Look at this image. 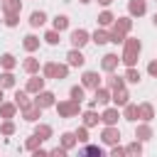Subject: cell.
<instances>
[{"instance_id":"cell-1","label":"cell","mask_w":157,"mask_h":157,"mask_svg":"<svg viewBox=\"0 0 157 157\" xmlns=\"http://www.w3.org/2000/svg\"><path fill=\"white\" fill-rule=\"evenodd\" d=\"M140 52H142V42H140L137 37H125L120 61H123L125 66H135V64H137V59H140Z\"/></svg>"},{"instance_id":"cell-2","label":"cell","mask_w":157,"mask_h":157,"mask_svg":"<svg viewBox=\"0 0 157 157\" xmlns=\"http://www.w3.org/2000/svg\"><path fill=\"white\" fill-rule=\"evenodd\" d=\"M130 29H132V17H130V15L115 17V22L110 25V42H113V44H123L125 37L130 34Z\"/></svg>"},{"instance_id":"cell-3","label":"cell","mask_w":157,"mask_h":157,"mask_svg":"<svg viewBox=\"0 0 157 157\" xmlns=\"http://www.w3.org/2000/svg\"><path fill=\"white\" fill-rule=\"evenodd\" d=\"M56 113H59V118H78L81 115V103L78 101H56Z\"/></svg>"},{"instance_id":"cell-4","label":"cell","mask_w":157,"mask_h":157,"mask_svg":"<svg viewBox=\"0 0 157 157\" xmlns=\"http://www.w3.org/2000/svg\"><path fill=\"white\" fill-rule=\"evenodd\" d=\"M110 98H113V91H110L108 86H98V88L93 91V98H91L88 108H96V105H108V103H110Z\"/></svg>"},{"instance_id":"cell-5","label":"cell","mask_w":157,"mask_h":157,"mask_svg":"<svg viewBox=\"0 0 157 157\" xmlns=\"http://www.w3.org/2000/svg\"><path fill=\"white\" fill-rule=\"evenodd\" d=\"M69 42H71V47H76V49H83V47L91 42V32H88V29H83V27H78V29H71V34H69Z\"/></svg>"},{"instance_id":"cell-6","label":"cell","mask_w":157,"mask_h":157,"mask_svg":"<svg viewBox=\"0 0 157 157\" xmlns=\"http://www.w3.org/2000/svg\"><path fill=\"white\" fill-rule=\"evenodd\" d=\"M32 101H34V105H39L42 110H44V108H54V105H56V96H54L52 91H47V88H44V91H39V93H34V98H32Z\"/></svg>"},{"instance_id":"cell-7","label":"cell","mask_w":157,"mask_h":157,"mask_svg":"<svg viewBox=\"0 0 157 157\" xmlns=\"http://www.w3.org/2000/svg\"><path fill=\"white\" fill-rule=\"evenodd\" d=\"M101 142L103 145H118L120 142V130H118V125H105L103 130H101Z\"/></svg>"},{"instance_id":"cell-8","label":"cell","mask_w":157,"mask_h":157,"mask_svg":"<svg viewBox=\"0 0 157 157\" xmlns=\"http://www.w3.org/2000/svg\"><path fill=\"white\" fill-rule=\"evenodd\" d=\"M118 118H123L118 105H105V110L101 113V123L103 125H118Z\"/></svg>"},{"instance_id":"cell-9","label":"cell","mask_w":157,"mask_h":157,"mask_svg":"<svg viewBox=\"0 0 157 157\" xmlns=\"http://www.w3.org/2000/svg\"><path fill=\"white\" fill-rule=\"evenodd\" d=\"M66 64H69V66H74V69H81V66L86 64L83 52H81V49H76V47H71V49L66 52Z\"/></svg>"},{"instance_id":"cell-10","label":"cell","mask_w":157,"mask_h":157,"mask_svg":"<svg viewBox=\"0 0 157 157\" xmlns=\"http://www.w3.org/2000/svg\"><path fill=\"white\" fill-rule=\"evenodd\" d=\"M44 83H47V78L44 76H39V74H32L29 78H27V83H25V88L34 96V93H39V91H44Z\"/></svg>"},{"instance_id":"cell-11","label":"cell","mask_w":157,"mask_h":157,"mask_svg":"<svg viewBox=\"0 0 157 157\" xmlns=\"http://www.w3.org/2000/svg\"><path fill=\"white\" fill-rule=\"evenodd\" d=\"M147 12V0H128V15L135 20V17H142Z\"/></svg>"},{"instance_id":"cell-12","label":"cell","mask_w":157,"mask_h":157,"mask_svg":"<svg viewBox=\"0 0 157 157\" xmlns=\"http://www.w3.org/2000/svg\"><path fill=\"white\" fill-rule=\"evenodd\" d=\"M118 64H120V56H118V54H113V52L103 54V59H101V69H103L105 74L115 71V69H118Z\"/></svg>"},{"instance_id":"cell-13","label":"cell","mask_w":157,"mask_h":157,"mask_svg":"<svg viewBox=\"0 0 157 157\" xmlns=\"http://www.w3.org/2000/svg\"><path fill=\"white\" fill-rule=\"evenodd\" d=\"M81 83H83L86 88H91V91H96L98 86H103V83H101V74H98V71H83Z\"/></svg>"},{"instance_id":"cell-14","label":"cell","mask_w":157,"mask_h":157,"mask_svg":"<svg viewBox=\"0 0 157 157\" xmlns=\"http://www.w3.org/2000/svg\"><path fill=\"white\" fill-rule=\"evenodd\" d=\"M135 137H137V140H142V142H150V140L155 137V130H152V125L140 120V125L135 128Z\"/></svg>"},{"instance_id":"cell-15","label":"cell","mask_w":157,"mask_h":157,"mask_svg":"<svg viewBox=\"0 0 157 157\" xmlns=\"http://www.w3.org/2000/svg\"><path fill=\"white\" fill-rule=\"evenodd\" d=\"M91 42L98 44V47L108 44V42H110V29H105V27H96V32H91Z\"/></svg>"},{"instance_id":"cell-16","label":"cell","mask_w":157,"mask_h":157,"mask_svg":"<svg viewBox=\"0 0 157 157\" xmlns=\"http://www.w3.org/2000/svg\"><path fill=\"white\" fill-rule=\"evenodd\" d=\"M110 103H113V105H118V108L128 105V103H130V93H128V88H125V86H123V88H115V91H113Z\"/></svg>"},{"instance_id":"cell-17","label":"cell","mask_w":157,"mask_h":157,"mask_svg":"<svg viewBox=\"0 0 157 157\" xmlns=\"http://www.w3.org/2000/svg\"><path fill=\"white\" fill-rule=\"evenodd\" d=\"M29 96H32V93H29L27 88H22V91H15V96H12V98H15V103H17V108H20V110H25V108H29V105L34 103Z\"/></svg>"},{"instance_id":"cell-18","label":"cell","mask_w":157,"mask_h":157,"mask_svg":"<svg viewBox=\"0 0 157 157\" xmlns=\"http://www.w3.org/2000/svg\"><path fill=\"white\" fill-rule=\"evenodd\" d=\"M78 118H81V123H83L86 128H96V125L101 123V115H98L93 108H88V110H81V115H78Z\"/></svg>"},{"instance_id":"cell-19","label":"cell","mask_w":157,"mask_h":157,"mask_svg":"<svg viewBox=\"0 0 157 157\" xmlns=\"http://www.w3.org/2000/svg\"><path fill=\"white\" fill-rule=\"evenodd\" d=\"M123 118L128 120V123H137L140 120V108H137V103H128V105H123Z\"/></svg>"},{"instance_id":"cell-20","label":"cell","mask_w":157,"mask_h":157,"mask_svg":"<svg viewBox=\"0 0 157 157\" xmlns=\"http://www.w3.org/2000/svg\"><path fill=\"white\" fill-rule=\"evenodd\" d=\"M39 69H42V66H39V59H37V56H32V54H29V56L22 61V71H25L27 76H32V74H39Z\"/></svg>"},{"instance_id":"cell-21","label":"cell","mask_w":157,"mask_h":157,"mask_svg":"<svg viewBox=\"0 0 157 157\" xmlns=\"http://www.w3.org/2000/svg\"><path fill=\"white\" fill-rule=\"evenodd\" d=\"M22 113V118L27 120V123H39V118H42V108L39 105H29V108H25V110H20Z\"/></svg>"},{"instance_id":"cell-22","label":"cell","mask_w":157,"mask_h":157,"mask_svg":"<svg viewBox=\"0 0 157 157\" xmlns=\"http://www.w3.org/2000/svg\"><path fill=\"white\" fill-rule=\"evenodd\" d=\"M39 44H42V39H39L37 34H27V37L22 39V49L29 52V54H34V52L39 49Z\"/></svg>"},{"instance_id":"cell-23","label":"cell","mask_w":157,"mask_h":157,"mask_svg":"<svg viewBox=\"0 0 157 157\" xmlns=\"http://www.w3.org/2000/svg\"><path fill=\"white\" fill-rule=\"evenodd\" d=\"M125 83H128V81H125V76H118L115 71H110V74H108V78H105V86H108L110 91H115V88H123Z\"/></svg>"},{"instance_id":"cell-24","label":"cell","mask_w":157,"mask_h":157,"mask_svg":"<svg viewBox=\"0 0 157 157\" xmlns=\"http://www.w3.org/2000/svg\"><path fill=\"white\" fill-rule=\"evenodd\" d=\"M137 108H140V120H142V123H152V118H155V105L145 101V103H140Z\"/></svg>"},{"instance_id":"cell-25","label":"cell","mask_w":157,"mask_h":157,"mask_svg":"<svg viewBox=\"0 0 157 157\" xmlns=\"http://www.w3.org/2000/svg\"><path fill=\"white\" fill-rule=\"evenodd\" d=\"M15 66H17V59H15V54H12V52L0 54V69H2V71H12Z\"/></svg>"},{"instance_id":"cell-26","label":"cell","mask_w":157,"mask_h":157,"mask_svg":"<svg viewBox=\"0 0 157 157\" xmlns=\"http://www.w3.org/2000/svg\"><path fill=\"white\" fill-rule=\"evenodd\" d=\"M15 113H17V103L15 101H2L0 103V118L5 120V118H15Z\"/></svg>"},{"instance_id":"cell-27","label":"cell","mask_w":157,"mask_h":157,"mask_svg":"<svg viewBox=\"0 0 157 157\" xmlns=\"http://www.w3.org/2000/svg\"><path fill=\"white\" fill-rule=\"evenodd\" d=\"M47 20H49V17H47V12H44V10H34V12L29 15V27H32V29H37V27H42Z\"/></svg>"},{"instance_id":"cell-28","label":"cell","mask_w":157,"mask_h":157,"mask_svg":"<svg viewBox=\"0 0 157 157\" xmlns=\"http://www.w3.org/2000/svg\"><path fill=\"white\" fill-rule=\"evenodd\" d=\"M69 98H71V101H78V103H83V98H86V86H83V83L71 86V88H69Z\"/></svg>"},{"instance_id":"cell-29","label":"cell","mask_w":157,"mask_h":157,"mask_svg":"<svg viewBox=\"0 0 157 157\" xmlns=\"http://www.w3.org/2000/svg\"><path fill=\"white\" fill-rule=\"evenodd\" d=\"M0 7H2V15H7V12H22V0H2Z\"/></svg>"},{"instance_id":"cell-30","label":"cell","mask_w":157,"mask_h":157,"mask_svg":"<svg viewBox=\"0 0 157 157\" xmlns=\"http://www.w3.org/2000/svg\"><path fill=\"white\" fill-rule=\"evenodd\" d=\"M96 20H98V27H110V25L115 22V15L105 7L103 12H98V17H96Z\"/></svg>"},{"instance_id":"cell-31","label":"cell","mask_w":157,"mask_h":157,"mask_svg":"<svg viewBox=\"0 0 157 157\" xmlns=\"http://www.w3.org/2000/svg\"><path fill=\"white\" fill-rule=\"evenodd\" d=\"M125 81L128 83H140L142 81V74H140V69H135V66H125Z\"/></svg>"},{"instance_id":"cell-32","label":"cell","mask_w":157,"mask_h":157,"mask_svg":"<svg viewBox=\"0 0 157 157\" xmlns=\"http://www.w3.org/2000/svg\"><path fill=\"white\" fill-rule=\"evenodd\" d=\"M34 135H39V137L47 142V140L54 135V130H52V125H47V123H37V125H34Z\"/></svg>"},{"instance_id":"cell-33","label":"cell","mask_w":157,"mask_h":157,"mask_svg":"<svg viewBox=\"0 0 157 157\" xmlns=\"http://www.w3.org/2000/svg\"><path fill=\"white\" fill-rule=\"evenodd\" d=\"M42 39H44L47 44H52V47H56V44L61 42V32L52 27V29H47V32H44V37H42Z\"/></svg>"},{"instance_id":"cell-34","label":"cell","mask_w":157,"mask_h":157,"mask_svg":"<svg viewBox=\"0 0 157 157\" xmlns=\"http://www.w3.org/2000/svg\"><path fill=\"white\" fill-rule=\"evenodd\" d=\"M59 142H61V145H64V147H66L69 152H71V150H74V147L78 145V140H76V135H74V132H61Z\"/></svg>"},{"instance_id":"cell-35","label":"cell","mask_w":157,"mask_h":157,"mask_svg":"<svg viewBox=\"0 0 157 157\" xmlns=\"http://www.w3.org/2000/svg\"><path fill=\"white\" fill-rule=\"evenodd\" d=\"M42 142H44V140H42L39 135H34V132H32V135L25 140V150H27V152H34L37 147H42Z\"/></svg>"},{"instance_id":"cell-36","label":"cell","mask_w":157,"mask_h":157,"mask_svg":"<svg viewBox=\"0 0 157 157\" xmlns=\"http://www.w3.org/2000/svg\"><path fill=\"white\" fill-rule=\"evenodd\" d=\"M42 76L49 81V78H56V61H47L42 64Z\"/></svg>"},{"instance_id":"cell-37","label":"cell","mask_w":157,"mask_h":157,"mask_svg":"<svg viewBox=\"0 0 157 157\" xmlns=\"http://www.w3.org/2000/svg\"><path fill=\"white\" fill-rule=\"evenodd\" d=\"M15 123H12V118H5L2 123H0V135H5V137H10V135H15Z\"/></svg>"},{"instance_id":"cell-38","label":"cell","mask_w":157,"mask_h":157,"mask_svg":"<svg viewBox=\"0 0 157 157\" xmlns=\"http://www.w3.org/2000/svg\"><path fill=\"white\" fill-rule=\"evenodd\" d=\"M15 83H17V78H15L12 71H2V74H0V86H2V88H12Z\"/></svg>"},{"instance_id":"cell-39","label":"cell","mask_w":157,"mask_h":157,"mask_svg":"<svg viewBox=\"0 0 157 157\" xmlns=\"http://www.w3.org/2000/svg\"><path fill=\"white\" fill-rule=\"evenodd\" d=\"M2 25L5 27H17L20 25V12H7V15H2Z\"/></svg>"},{"instance_id":"cell-40","label":"cell","mask_w":157,"mask_h":157,"mask_svg":"<svg viewBox=\"0 0 157 157\" xmlns=\"http://www.w3.org/2000/svg\"><path fill=\"white\" fill-rule=\"evenodd\" d=\"M52 27H54V29H59V32L69 29V17H66V15H56V17L52 20Z\"/></svg>"},{"instance_id":"cell-41","label":"cell","mask_w":157,"mask_h":157,"mask_svg":"<svg viewBox=\"0 0 157 157\" xmlns=\"http://www.w3.org/2000/svg\"><path fill=\"white\" fill-rule=\"evenodd\" d=\"M125 152H128V155H137V157H140V155H142V140H137V137H135L130 145H125Z\"/></svg>"},{"instance_id":"cell-42","label":"cell","mask_w":157,"mask_h":157,"mask_svg":"<svg viewBox=\"0 0 157 157\" xmlns=\"http://www.w3.org/2000/svg\"><path fill=\"white\" fill-rule=\"evenodd\" d=\"M81 155H93V157H101L103 155V147L101 145H83V150H81Z\"/></svg>"},{"instance_id":"cell-43","label":"cell","mask_w":157,"mask_h":157,"mask_svg":"<svg viewBox=\"0 0 157 157\" xmlns=\"http://www.w3.org/2000/svg\"><path fill=\"white\" fill-rule=\"evenodd\" d=\"M74 135H76V140H78L81 145H86V142H88V128H86L83 123H81V128H76V130H74Z\"/></svg>"},{"instance_id":"cell-44","label":"cell","mask_w":157,"mask_h":157,"mask_svg":"<svg viewBox=\"0 0 157 157\" xmlns=\"http://www.w3.org/2000/svg\"><path fill=\"white\" fill-rule=\"evenodd\" d=\"M69 64H56V81H64L66 76H69Z\"/></svg>"},{"instance_id":"cell-45","label":"cell","mask_w":157,"mask_h":157,"mask_svg":"<svg viewBox=\"0 0 157 157\" xmlns=\"http://www.w3.org/2000/svg\"><path fill=\"white\" fill-rule=\"evenodd\" d=\"M49 155H52V157H66V155H69V150H66L64 145H56V147H52V150H49Z\"/></svg>"},{"instance_id":"cell-46","label":"cell","mask_w":157,"mask_h":157,"mask_svg":"<svg viewBox=\"0 0 157 157\" xmlns=\"http://www.w3.org/2000/svg\"><path fill=\"white\" fill-rule=\"evenodd\" d=\"M110 157H125L128 152H125V147H120V142L118 145H110V152H108Z\"/></svg>"},{"instance_id":"cell-47","label":"cell","mask_w":157,"mask_h":157,"mask_svg":"<svg viewBox=\"0 0 157 157\" xmlns=\"http://www.w3.org/2000/svg\"><path fill=\"white\" fill-rule=\"evenodd\" d=\"M147 74H150L152 78H157V59H152V61L147 64Z\"/></svg>"},{"instance_id":"cell-48","label":"cell","mask_w":157,"mask_h":157,"mask_svg":"<svg viewBox=\"0 0 157 157\" xmlns=\"http://www.w3.org/2000/svg\"><path fill=\"white\" fill-rule=\"evenodd\" d=\"M44 155H49V150H44V147H37V150L32 152V157H44Z\"/></svg>"},{"instance_id":"cell-49","label":"cell","mask_w":157,"mask_h":157,"mask_svg":"<svg viewBox=\"0 0 157 157\" xmlns=\"http://www.w3.org/2000/svg\"><path fill=\"white\" fill-rule=\"evenodd\" d=\"M98 5H103V7H110V5H113V0H98Z\"/></svg>"},{"instance_id":"cell-50","label":"cell","mask_w":157,"mask_h":157,"mask_svg":"<svg viewBox=\"0 0 157 157\" xmlns=\"http://www.w3.org/2000/svg\"><path fill=\"white\" fill-rule=\"evenodd\" d=\"M2 101H5V88L0 86V103H2Z\"/></svg>"},{"instance_id":"cell-51","label":"cell","mask_w":157,"mask_h":157,"mask_svg":"<svg viewBox=\"0 0 157 157\" xmlns=\"http://www.w3.org/2000/svg\"><path fill=\"white\" fill-rule=\"evenodd\" d=\"M152 25H155V27H157V12H155V15H152Z\"/></svg>"},{"instance_id":"cell-52","label":"cell","mask_w":157,"mask_h":157,"mask_svg":"<svg viewBox=\"0 0 157 157\" xmlns=\"http://www.w3.org/2000/svg\"><path fill=\"white\" fill-rule=\"evenodd\" d=\"M78 2H81V5H88V2H91V0H78Z\"/></svg>"},{"instance_id":"cell-53","label":"cell","mask_w":157,"mask_h":157,"mask_svg":"<svg viewBox=\"0 0 157 157\" xmlns=\"http://www.w3.org/2000/svg\"><path fill=\"white\" fill-rule=\"evenodd\" d=\"M155 2H157V0H155Z\"/></svg>"},{"instance_id":"cell-54","label":"cell","mask_w":157,"mask_h":157,"mask_svg":"<svg viewBox=\"0 0 157 157\" xmlns=\"http://www.w3.org/2000/svg\"><path fill=\"white\" fill-rule=\"evenodd\" d=\"M0 2H2V0H0Z\"/></svg>"}]
</instances>
